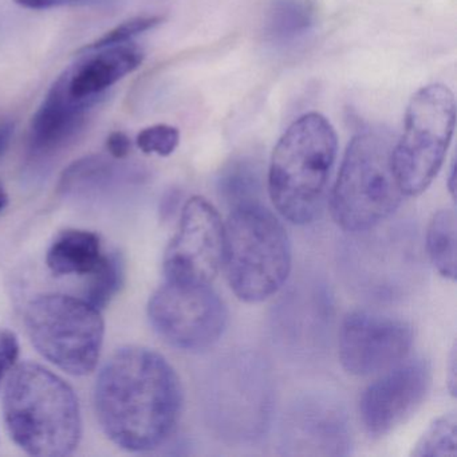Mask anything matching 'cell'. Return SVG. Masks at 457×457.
Instances as JSON below:
<instances>
[{
    "instance_id": "83f0119b",
    "label": "cell",
    "mask_w": 457,
    "mask_h": 457,
    "mask_svg": "<svg viewBox=\"0 0 457 457\" xmlns=\"http://www.w3.org/2000/svg\"><path fill=\"white\" fill-rule=\"evenodd\" d=\"M448 189L454 199V196H456V170H454V162H452L451 170H449Z\"/></svg>"
},
{
    "instance_id": "8992f818",
    "label": "cell",
    "mask_w": 457,
    "mask_h": 457,
    "mask_svg": "<svg viewBox=\"0 0 457 457\" xmlns=\"http://www.w3.org/2000/svg\"><path fill=\"white\" fill-rule=\"evenodd\" d=\"M29 338L37 352L71 376L97 368L105 337L100 310L65 294L37 296L25 312Z\"/></svg>"
},
{
    "instance_id": "e0dca14e",
    "label": "cell",
    "mask_w": 457,
    "mask_h": 457,
    "mask_svg": "<svg viewBox=\"0 0 457 457\" xmlns=\"http://www.w3.org/2000/svg\"><path fill=\"white\" fill-rule=\"evenodd\" d=\"M124 262L119 253H104L98 266L89 277L85 301L98 310L105 309L124 283Z\"/></svg>"
},
{
    "instance_id": "4316f807",
    "label": "cell",
    "mask_w": 457,
    "mask_h": 457,
    "mask_svg": "<svg viewBox=\"0 0 457 457\" xmlns=\"http://www.w3.org/2000/svg\"><path fill=\"white\" fill-rule=\"evenodd\" d=\"M12 135H14V124L6 122V124L0 125V157L4 156L9 149Z\"/></svg>"
},
{
    "instance_id": "4fadbf2b",
    "label": "cell",
    "mask_w": 457,
    "mask_h": 457,
    "mask_svg": "<svg viewBox=\"0 0 457 457\" xmlns=\"http://www.w3.org/2000/svg\"><path fill=\"white\" fill-rule=\"evenodd\" d=\"M87 54L68 69L69 92L74 98H98L143 63L144 52L136 45H114Z\"/></svg>"
},
{
    "instance_id": "ba28073f",
    "label": "cell",
    "mask_w": 457,
    "mask_h": 457,
    "mask_svg": "<svg viewBox=\"0 0 457 457\" xmlns=\"http://www.w3.org/2000/svg\"><path fill=\"white\" fill-rule=\"evenodd\" d=\"M148 317L165 342L184 352L213 346L228 323L226 304L210 285L168 280L149 299Z\"/></svg>"
},
{
    "instance_id": "484cf974",
    "label": "cell",
    "mask_w": 457,
    "mask_h": 457,
    "mask_svg": "<svg viewBox=\"0 0 457 457\" xmlns=\"http://www.w3.org/2000/svg\"><path fill=\"white\" fill-rule=\"evenodd\" d=\"M446 384L452 395H456V346L452 347L449 362L446 365Z\"/></svg>"
},
{
    "instance_id": "7a4b0ae2",
    "label": "cell",
    "mask_w": 457,
    "mask_h": 457,
    "mask_svg": "<svg viewBox=\"0 0 457 457\" xmlns=\"http://www.w3.org/2000/svg\"><path fill=\"white\" fill-rule=\"evenodd\" d=\"M4 424L15 444L38 457L71 456L82 437V417L73 387L45 366H15L4 389Z\"/></svg>"
},
{
    "instance_id": "cb8c5ba5",
    "label": "cell",
    "mask_w": 457,
    "mask_h": 457,
    "mask_svg": "<svg viewBox=\"0 0 457 457\" xmlns=\"http://www.w3.org/2000/svg\"><path fill=\"white\" fill-rule=\"evenodd\" d=\"M15 4L30 10H47L65 6H104L112 0H14Z\"/></svg>"
},
{
    "instance_id": "d6986e66",
    "label": "cell",
    "mask_w": 457,
    "mask_h": 457,
    "mask_svg": "<svg viewBox=\"0 0 457 457\" xmlns=\"http://www.w3.org/2000/svg\"><path fill=\"white\" fill-rule=\"evenodd\" d=\"M220 187L235 205L253 202V196L259 189L258 173L250 162H234L221 176Z\"/></svg>"
},
{
    "instance_id": "f1b7e54d",
    "label": "cell",
    "mask_w": 457,
    "mask_h": 457,
    "mask_svg": "<svg viewBox=\"0 0 457 457\" xmlns=\"http://www.w3.org/2000/svg\"><path fill=\"white\" fill-rule=\"evenodd\" d=\"M7 204H9V196H7L6 191L0 184V211H4Z\"/></svg>"
},
{
    "instance_id": "52a82bcc",
    "label": "cell",
    "mask_w": 457,
    "mask_h": 457,
    "mask_svg": "<svg viewBox=\"0 0 457 457\" xmlns=\"http://www.w3.org/2000/svg\"><path fill=\"white\" fill-rule=\"evenodd\" d=\"M456 101L445 85L420 89L406 109L403 135L393 145L395 178L405 196L427 191L443 167L453 137Z\"/></svg>"
},
{
    "instance_id": "d4e9b609",
    "label": "cell",
    "mask_w": 457,
    "mask_h": 457,
    "mask_svg": "<svg viewBox=\"0 0 457 457\" xmlns=\"http://www.w3.org/2000/svg\"><path fill=\"white\" fill-rule=\"evenodd\" d=\"M130 140L125 133H112L106 141V148L114 159H124L130 152Z\"/></svg>"
},
{
    "instance_id": "9a60e30c",
    "label": "cell",
    "mask_w": 457,
    "mask_h": 457,
    "mask_svg": "<svg viewBox=\"0 0 457 457\" xmlns=\"http://www.w3.org/2000/svg\"><path fill=\"white\" fill-rule=\"evenodd\" d=\"M457 226L453 210H440L430 219L427 228V251L435 269L445 279L456 280Z\"/></svg>"
},
{
    "instance_id": "5bb4252c",
    "label": "cell",
    "mask_w": 457,
    "mask_h": 457,
    "mask_svg": "<svg viewBox=\"0 0 457 457\" xmlns=\"http://www.w3.org/2000/svg\"><path fill=\"white\" fill-rule=\"evenodd\" d=\"M103 256L100 237L95 232L66 229L50 245L46 263L57 277L89 275L95 271Z\"/></svg>"
},
{
    "instance_id": "8fae6325",
    "label": "cell",
    "mask_w": 457,
    "mask_h": 457,
    "mask_svg": "<svg viewBox=\"0 0 457 457\" xmlns=\"http://www.w3.org/2000/svg\"><path fill=\"white\" fill-rule=\"evenodd\" d=\"M382 373L366 387L360 403L363 427L374 437L403 424L421 405L432 385V369L422 358L401 361Z\"/></svg>"
},
{
    "instance_id": "3957f363",
    "label": "cell",
    "mask_w": 457,
    "mask_h": 457,
    "mask_svg": "<svg viewBox=\"0 0 457 457\" xmlns=\"http://www.w3.org/2000/svg\"><path fill=\"white\" fill-rule=\"evenodd\" d=\"M338 138L320 113L299 117L272 152L269 195L282 218L296 226L312 223L322 207L336 162Z\"/></svg>"
},
{
    "instance_id": "277c9868",
    "label": "cell",
    "mask_w": 457,
    "mask_h": 457,
    "mask_svg": "<svg viewBox=\"0 0 457 457\" xmlns=\"http://www.w3.org/2000/svg\"><path fill=\"white\" fill-rule=\"evenodd\" d=\"M293 263L291 243L279 219L256 202L235 205L224 223L223 266L240 301L258 303L282 288Z\"/></svg>"
},
{
    "instance_id": "30bf717a",
    "label": "cell",
    "mask_w": 457,
    "mask_h": 457,
    "mask_svg": "<svg viewBox=\"0 0 457 457\" xmlns=\"http://www.w3.org/2000/svg\"><path fill=\"white\" fill-rule=\"evenodd\" d=\"M413 339V328L405 320L355 310L339 328V361L352 376H373L406 360Z\"/></svg>"
},
{
    "instance_id": "5b68a950",
    "label": "cell",
    "mask_w": 457,
    "mask_h": 457,
    "mask_svg": "<svg viewBox=\"0 0 457 457\" xmlns=\"http://www.w3.org/2000/svg\"><path fill=\"white\" fill-rule=\"evenodd\" d=\"M393 144L378 132L353 137L330 197L334 221L347 232H365L400 207L401 191L392 162Z\"/></svg>"
},
{
    "instance_id": "7402d4cb",
    "label": "cell",
    "mask_w": 457,
    "mask_h": 457,
    "mask_svg": "<svg viewBox=\"0 0 457 457\" xmlns=\"http://www.w3.org/2000/svg\"><path fill=\"white\" fill-rule=\"evenodd\" d=\"M162 22V17H137L127 21L121 25L108 31L105 36L101 37L97 41L93 42L89 46L84 47V52L89 50L103 49V47L114 46V45L127 44L133 37L145 33L151 29L156 28Z\"/></svg>"
},
{
    "instance_id": "9c48e42d",
    "label": "cell",
    "mask_w": 457,
    "mask_h": 457,
    "mask_svg": "<svg viewBox=\"0 0 457 457\" xmlns=\"http://www.w3.org/2000/svg\"><path fill=\"white\" fill-rule=\"evenodd\" d=\"M223 255L224 223L218 210L204 197H191L165 251L168 282L211 285L223 266Z\"/></svg>"
},
{
    "instance_id": "7c38bea8",
    "label": "cell",
    "mask_w": 457,
    "mask_h": 457,
    "mask_svg": "<svg viewBox=\"0 0 457 457\" xmlns=\"http://www.w3.org/2000/svg\"><path fill=\"white\" fill-rule=\"evenodd\" d=\"M98 98L79 100L69 92L68 71L53 85L31 121L29 146L36 156H47L63 148L79 133L87 111Z\"/></svg>"
},
{
    "instance_id": "ffe728a7",
    "label": "cell",
    "mask_w": 457,
    "mask_h": 457,
    "mask_svg": "<svg viewBox=\"0 0 457 457\" xmlns=\"http://www.w3.org/2000/svg\"><path fill=\"white\" fill-rule=\"evenodd\" d=\"M111 164L100 156L84 157L71 164L61 178L60 188L69 192L79 187L97 183L111 175Z\"/></svg>"
},
{
    "instance_id": "44dd1931",
    "label": "cell",
    "mask_w": 457,
    "mask_h": 457,
    "mask_svg": "<svg viewBox=\"0 0 457 457\" xmlns=\"http://www.w3.org/2000/svg\"><path fill=\"white\" fill-rule=\"evenodd\" d=\"M136 143L144 154H154L167 157L178 148L179 143H180V132L178 128L170 127V125H154V127L141 130Z\"/></svg>"
},
{
    "instance_id": "ac0fdd59",
    "label": "cell",
    "mask_w": 457,
    "mask_h": 457,
    "mask_svg": "<svg viewBox=\"0 0 457 457\" xmlns=\"http://www.w3.org/2000/svg\"><path fill=\"white\" fill-rule=\"evenodd\" d=\"M414 457H456V411L441 414L433 420L411 449Z\"/></svg>"
},
{
    "instance_id": "6da1fadb",
    "label": "cell",
    "mask_w": 457,
    "mask_h": 457,
    "mask_svg": "<svg viewBox=\"0 0 457 457\" xmlns=\"http://www.w3.org/2000/svg\"><path fill=\"white\" fill-rule=\"evenodd\" d=\"M101 429L120 448L149 452L170 438L183 409V387L160 353L124 346L104 363L95 385Z\"/></svg>"
},
{
    "instance_id": "2e32d148",
    "label": "cell",
    "mask_w": 457,
    "mask_h": 457,
    "mask_svg": "<svg viewBox=\"0 0 457 457\" xmlns=\"http://www.w3.org/2000/svg\"><path fill=\"white\" fill-rule=\"evenodd\" d=\"M314 18L310 0H275L267 17L266 30L275 39L294 38L306 31Z\"/></svg>"
},
{
    "instance_id": "603a6c76",
    "label": "cell",
    "mask_w": 457,
    "mask_h": 457,
    "mask_svg": "<svg viewBox=\"0 0 457 457\" xmlns=\"http://www.w3.org/2000/svg\"><path fill=\"white\" fill-rule=\"evenodd\" d=\"M20 355V342L12 330H0V385L14 369Z\"/></svg>"
}]
</instances>
